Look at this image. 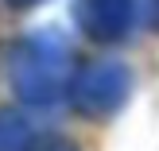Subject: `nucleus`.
Returning <instances> with one entry per match:
<instances>
[{
	"instance_id": "obj_1",
	"label": "nucleus",
	"mask_w": 159,
	"mask_h": 151,
	"mask_svg": "<svg viewBox=\"0 0 159 151\" xmlns=\"http://www.w3.org/2000/svg\"><path fill=\"white\" fill-rule=\"evenodd\" d=\"M70 78V51L54 31H39V35L23 39L12 54V89L35 109L58 105L62 89Z\"/></svg>"
},
{
	"instance_id": "obj_2",
	"label": "nucleus",
	"mask_w": 159,
	"mask_h": 151,
	"mask_svg": "<svg viewBox=\"0 0 159 151\" xmlns=\"http://www.w3.org/2000/svg\"><path fill=\"white\" fill-rule=\"evenodd\" d=\"M128 85L132 78L120 62H93L74 78V105L85 116H109L124 105Z\"/></svg>"
},
{
	"instance_id": "obj_3",
	"label": "nucleus",
	"mask_w": 159,
	"mask_h": 151,
	"mask_svg": "<svg viewBox=\"0 0 159 151\" xmlns=\"http://www.w3.org/2000/svg\"><path fill=\"white\" fill-rule=\"evenodd\" d=\"M74 20L97 43H116L136 23V0H74Z\"/></svg>"
},
{
	"instance_id": "obj_4",
	"label": "nucleus",
	"mask_w": 159,
	"mask_h": 151,
	"mask_svg": "<svg viewBox=\"0 0 159 151\" xmlns=\"http://www.w3.org/2000/svg\"><path fill=\"white\" fill-rule=\"evenodd\" d=\"M31 147V128L23 116L12 109H0V151H27Z\"/></svg>"
},
{
	"instance_id": "obj_5",
	"label": "nucleus",
	"mask_w": 159,
	"mask_h": 151,
	"mask_svg": "<svg viewBox=\"0 0 159 151\" xmlns=\"http://www.w3.org/2000/svg\"><path fill=\"white\" fill-rule=\"evenodd\" d=\"M12 8H35V4H43V0H8Z\"/></svg>"
},
{
	"instance_id": "obj_6",
	"label": "nucleus",
	"mask_w": 159,
	"mask_h": 151,
	"mask_svg": "<svg viewBox=\"0 0 159 151\" xmlns=\"http://www.w3.org/2000/svg\"><path fill=\"white\" fill-rule=\"evenodd\" d=\"M152 27H159V0H152Z\"/></svg>"
}]
</instances>
